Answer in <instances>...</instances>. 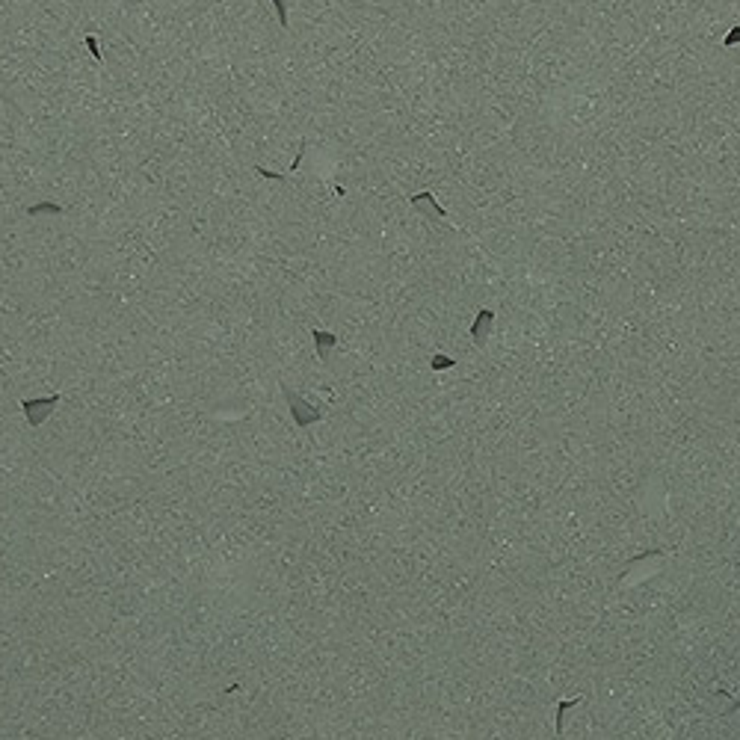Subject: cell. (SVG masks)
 Instances as JSON below:
<instances>
[{"label": "cell", "instance_id": "cell-4", "mask_svg": "<svg viewBox=\"0 0 740 740\" xmlns=\"http://www.w3.org/2000/svg\"><path fill=\"white\" fill-rule=\"evenodd\" d=\"M409 205L415 208L418 213H423V217H435V219H447V210L441 208L438 202H435V196L433 193H418V196H412L409 198Z\"/></svg>", "mask_w": 740, "mask_h": 740}, {"label": "cell", "instance_id": "cell-3", "mask_svg": "<svg viewBox=\"0 0 740 740\" xmlns=\"http://www.w3.org/2000/svg\"><path fill=\"white\" fill-rule=\"evenodd\" d=\"M492 326H495V311L480 308V314H477V320H474V326H471V340H474V347H486V344H489Z\"/></svg>", "mask_w": 740, "mask_h": 740}, {"label": "cell", "instance_id": "cell-5", "mask_svg": "<svg viewBox=\"0 0 740 740\" xmlns=\"http://www.w3.org/2000/svg\"><path fill=\"white\" fill-rule=\"evenodd\" d=\"M311 338H314V347H317L320 362H329V359H332V352L338 350V335L323 332V329H311Z\"/></svg>", "mask_w": 740, "mask_h": 740}, {"label": "cell", "instance_id": "cell-8", "mask_svg": "<svg viewBox=\"0 0 740 740\" xmlns=\"http://www.w3.org/2000/svg\"><path fill=\"white\" fill-rule=\"evenodd\" d=\"M279 6V18H281V27H288V12H284V0H276Z\"/></svg>", "mask_w": 740, "mask_h": 740}, {"label": "cell", "instance_id": "cell-7", "mask_svg": "<svg viewBox=\"0 0 740 740\" xmlns=\"http://www.w3.org/2000/svg\"><path fill=\"white\" fill-rule=\"evenodd\" d=\"M737 42H740V27H734V33H732L729 39H725L722 45H725V48H732V45H737Z\"/></svg>", "mask_w": 740, "mask_h": 740}, {"label": "cell", "instance_id": "cell-1", "mask_svg": "<svg viewBox=\"0 0 740 740\" xmlns=\"http://www.w3.org/2000/svg\"><path fill=\"white\" fill-rule=\"evenodd\" d=\"M281 391H284V400H288V406H291V415H293L296 426H308V423L320 421V412H317L314 406H311V403H305L300 394H293L288 385H284Z\"/></svg>", "mask_w": 740, "mask_h": 740}, {"label": "cell", "instance_id": "cell-6", "mask_svg": "<svg viewBox=\"0 0 740 740\" xmlns=\"http://www.w3.org/2000/svg\"><path fill=\"white\" fill-rule=\"evenodd\" d=\"M433 367L435 370H447V367H453V359H447V355H433Z\"/></svg>", "mask_w": 740, "mask_h": 740}, {"label": "cell", "instance_id": "cell-2", "mask_svg": "<svg viewBox=\"0 0 740 740\" xmlns=\"http://www.w3.org/2000/svg\"><path fill=\"white\" fill-rule=\"evenodd\" d=\"M56 403H60V394H53V397H42V400H24L21 409H24L27 421H30L33 426H42V423H45V418L56 409Z\"/></svg>", "mask_w": 740, "mask_h": 740}]
</instances>
